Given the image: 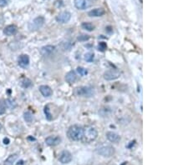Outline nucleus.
Returning a JSON list of instances; mask_svg holds the SVG:
<instances>
[{"mask_svg": "<svg viewBox=\"0 0 188 165\" xmlns=\"http://www.w3.org/2000/svg\"><path fill=\"white\" fill-rule=\"evenodd\" d=\"M75 94L79 97H85V98H91L94 94V90L93 88L90 87H80L75 88Z\"/></svg>", "mask_w": 188, "mask_h": 165, "instance_id": "nucleus-3", "label": "nucleus"}, {"mask_svg": "<svg viewBox=\"0 0 188 165\" xmlns=\"http://www.w3.org/2000/svg\"><path fill=\"white\" fill-rule=\"evenodd\" d=\"M45 143L49 146H56L61 143V139L59 136H50L45 139Z\"/></svg>", "mask_w": 188, "mask_h": 165, "instance_id": "nucleus-10", "label": "nucleus"}, {"mask_svg": "<svg viewBox=\"0 0 188 165\" xmlns=\"http://www.w3.org/2000/svg\"><path fill=\"white\" fill-rule=\"evenodd\" d=\"M96 152L103 157L110 158V157L113 156V154L115 153V148L110 145H103V146L99 147L96 149Z\"/></svg>", "mask_w": 188, "mask_h": 165, "instance_id": "nucleus-4", "label": "nucleus"}, {"mask_svg": "<svg viewBox=\"0 0 188 165\" xmlns=\"http://www.w3.org/2000/svg\"><path fill=\"white\" fill-rule=\"evenodd\" d=\"M1 128H2V125H1V123H0V129H1Z\"/></svg>", "mask_w": 188, "mask_h": 165, "instance_id": "nucleus-32", "label": "nucleus"}, {"mask_svg": "<svg viewBox=\"0 0 188 165\" xmlns=\"http://www.w3.org/2000/svg\"><path fill=\"white\" fill-rule=\"evenodd\" d=\"M18 159V155H17V154H12V155H10V156L5 160L4 165H13L14 162L16 161V159Z\"/></svg>", "mask_w": 188, "mask_h": 165, "instance_id": "nucleus-19", "label": "nucleus"}, {"mask_svg": "<svg viewBox=\"0 0 188 165\" xmlns=\"http://www.w3.org/2000/svg\"><path fill=\"white\" fill-rule=\"evenodd\" d=\"M106 138L108 140L112 143H118L120 140V137L114 132H107Z\"/></svg>", "mask_w": 188, "mask_h": 165, "instance_id": "nucleus-16", "label": "nucleus"}, {"mask_svg": "<svg viewBox=\"0 0 188 165\" xmlns=\"http://www.w3.org/2000/svg\"><path fill=\"white\" fill-rule=\"evenodd\" d=\"M44 111V113H45L46 118H47L48 120H52V119H53V115H52V113H50V108H49V106H45Z\"/></svg>", "mask_w": 188, "mask_h": 165, "instance_id": "nucleus-23", "label": "nucleus"}, {"mask_svg": "<svg viewBox=\"0 0 188 165\" xmlns=\"http://www.w3.org/2000/svg\"><path fill=\"white\" fill-rule=\"evenodd\" d=\"M6 111V105L4 101H0V115L3 114Z\"/></svg>", "mask_w": 188, "mask_h": 165, "instance_id": "nucleus-27", "label": "nucleus"}, {"mask_svg": "<svg viewBox=\"0 0 188 165\" xmlns=\"http://www.w3.org/2000/svg\"><path fill=\"white\" fill-rule=\"evenodd\" d=\"M106 13V10L104 8H94L93 10L89 11L88 13V15L89 17H101L103 15H105Z\"/></svg>", "mask_w": 188, "mask_h": 165, "instance_id": "nucleus-13", "label": "nucleus"}, {"mask_svg": "<svg viewBox=\"0 0 188 165\" xmlns=\"http://www.w3.org/2000/svg\"><path fill=\"white\" fill-rule=\"evenodd\" d=\"M94 54H92V53H87L85 55V61L89 62V63L93 61V60H94Z\"/></svg>", "mask_w": 188, "mask_h": 165, "instance_id": "nucleus-24", "label": "nucleus"}, {"mask_svg": "<svg viewBox=\"0 0 188 165\" xmlns=\"http://www.w3.org/2000/svg\"><path fill=\"white\" fill-rule=\"evenodd\" d=\"M39 91L44 97H50L53 94V90L51 88L47 85H41L39 87Z\"/></svg>", "mask_w": 188, "mask_h": 165, "instance_id": "nucleus-15", "label": "nucleus"}, {"mask_svg": "<svg viewBox=\"0 0 188 165\" xmlns=\"http://www.w3.org/2000/svg\"><path fill=\"white\" fill-rule=\"evenodd\" d=\"M84 134V128L80 125H73L70 126L67 132V136L70 140L80 141L82 139Z\"/></svg>", "mask_w": 188, "mask_h": 165, "instance_id": "nucleus-1", "label": "nucleus"}, {"mask_svg": "<svg viewBox=\"0 0 188 165\" xmlns=\"http://www.w3.org/2000/svg\"><path fill=\"white\" fill-rule=\"evenodd\" d=\"M18 63H19V67L23 68H26L29 65V57L26 54H22L19 57L18 59Z\"/></svg>", "mask_w": 188, "mask_h": 165, "instance_id": "nucleus-11", "label": "nucleus"}, {"mask_svg": "<svg viewBox=\"0 0 188 165\" xmlns=\"http://www.w3.org/2000/svg\"><path fill=\"white\" fill-rule=\"evenodd\" d=\"M93 1H94V0H93Z\"/></svg>", "mask_w": 188, "mask_h": 165, "instance_id": "nucleus-33", "label": "nucleus"}, {"mask_svg": "<svg viewBox=\"0 0 188 165\" xmlns=\"http://www.w3.org/2000/svg\"><path fill=\"white\" fill-rule=\"evenodd\" d=\"M17 165H24V162L23 160H21L20 162H19V164Z\"/></svg>", "mask_w": 188, "mask_h": 165, "instance_id": "nucleus-31", "label": "nucleus"}, {"mask_svg": "<svg viewBox=\"0 0 188 165\" xmlns=\"http://www.w3.org/2000/svg\"><path fill=\"white\" fill-rule=\"evenodd\" d=\"M4 103H5V105H6V108L9 109H15L17 107V103L13 98H7L6 100L4 101Z\"/></svg>", "mask_w": 188, "mask_h": 165, "instance_id": "nucleus-18", "label": "nucleus"}, {"mask_svg": "<svg viewBox=\"0 0 188 165\" xmlns=\"http://www.w3.org/2000/svg\"><path fill=\"white\" fill-rule=\"evenodd\" d=\"M65 80L69 83V84H74L77 80V75L75 73V71H70L66 74L65 76Z\"/></svg>", "mask_w": 188, "mask_h": 165, "instance_id": "nucleus-17", "label": "nucleus"}, {"mask_svg": "<svg viewBox=\"0 0 188 165\" xmlns=\"http://www.w3.org/2000/svg\"><path fill=\"white\" fill-rule=\"evenodd\" d=\"M55 49V46H52V45H47V46H44L42 49H40V54L46 57V56H50Z\"/></svg>", "mask_w": 188, "mask_h": 165, "instance_id": "nucleus-14", "label": "nucleus"}, {"mask_svg": "<svg viewBox=\"0 0 188 165\" xmlns=\"http://www.w3.org/2000/svg\"><path fill=\"white\" fill-rule=\"evenodd\" d=\"M31 85L32 82L30 79H27V78H24V79H23L21 80V86H22L23 88H27L30 87Z\"/></svg>", "mask_w": 188, "mask_h": 165, "instance_id": "nucleus-21", "label": "nucleus"}, {"mask_svg": "<svg viewBox=\"0 0 188 165\" xmlns=\"http://www.w3.org/2000/svg\"><path fill=\"white\" fill-rule=\"evenodd\" d=\"M3 143H4V144H7V145H8V144L9 143V139H8V138H5V139H3Z\"/></svg>", "mask_w": 188, "mask_h": 165, "instance_id": "nucleus-30", "label": "nucleus"}, {"mask_svg": "<svg viewBox=\"0 0 188 165\" xmlns=\"http://www.w3.org/2000/svg\"><path fill=\"white\" fill-rule=\"evenodd\" d=\"M77 39L80 42H85V41H87L89 39V36L86 35V34H81V35H79V37L77 38Z\"/></svg>", "mask_w": 188, "mask_h": 165, "instance_id": "nucleus-28", "label": "nucleus"}, {"mask_svg": "<svg viewBox=\"0 0 188 165\" xmlns=\"http://www.w3.org/2000/svg\"><path fill=\"white\" fill-rule=\"evenodd\" d=\"M77 72H78V73H79L80 76H85V75H87L88 73L87 70L82 67L77 68Z\"/></svg>", "mask_w": 188, "mask_h": 165, "instance_id": "nucleus-25", "label": "nucleus"}, {"mask_svg": "<svg viewBox=\"0 0 188 165\" xmlns=\"http://www.w3.org/2000/svg\"><path fill=\"white\" fill-rule=\"evenodd\" d=\"M82 28L85 30L91 32V31L94 30V26L90 23H83L82 24Z\"/></svg>", "mask_w": 188, "mask_h": 165, "instance_id": "nucleus-20", "label": "nucleus"}, {"mask_svg": "<svg viewBox=\"0 0 188 165\" xmlns=\"http://www.w3.org/2000/svg\"><path fill=\"white\" fill-rule=\"evenodd\" d=\"M24 118L25 121L28 123H32V121L34 120V116L30 112H25L24 113Z\"/></svg>", "mask_w": 188, "mask_h": 165, "instance_id": "nucleus-22", "label": "nucleus"}, {"mask_svg": "<svg viewBox=\"0 0 188 165\" xmlns=\"http://www.w3.org/2000/svg\"><path fill=\"white\" fill-rule=\"evenodd\" d=\"M107 49V44L105 42H100L98 45V50L100 52H104Z\"/></svg>", "mask_w": 188, "mask_h": 165, "instance_id": "nucleus-26", "label": "nucleus"}, {"mask_svg": "<svg viewBox=\"0 0 188 165\" xmlns=\"http://www.w3.org/2000/svg\"><path fill=\"white\" fill-rule=\"evenodd\" d=\"M71 18V14L67 11L60 13L56 17V21L60 24H66L68 23Z\"/></svg>", "mask_w": 188, "mask_h": 165, "instance_id": "nucleus-7", "label": "nucleus"}, {"mask_svg": "<svg viewBox=\"0 0 188 165\" xmlns=\"http://www.w3.org/2000/svg\"><path fill=\"white\" fill-rule=\"evenodd\" d=\"M75 6L80 10H85L91 6V3L88 0H75Z\"/></svg>", "mask_w": 188, "mask_h": 165, "instance_id": "nucleus-8", "label": "nucleus"}, {"mask_svg": "<svg viewBox=\"0 0 188 165\" xmlns=\"http://www.w3.org/2000/svg\"><path fill=\"white\" fill-rule=\"evenodd\" d=\"M18 32V29L15 25H8L3 29V33L6 36H13L16 34Z\"/></svg>", "mask_w": 188, "mask_h": 165, "instance_id": "nucleus-12", "label": "nucleus"}, {"mask_svg": "<svg viewBox=\"0 0 188 165\" xmlns=\"http://www.w3.org/2000/svg\"><path fill=\"white\" fill-rule=\"evenodd\" d=\"M44 24V18L43 17H38V18H34L31 23H29V29L31 31H36L38 30L40 28H42V26Z\"/></svg>", "mask_w": 188, "mask_h": 165, "instance_id": "nucleus-5", "label": "nucleus"}, {"mask_svg": "<svg viewBox=\"0 0 188 165\" xmlns=\"http://www.w3.org/2000/svg\"><path fill=\"white\" fill-rule=\"evenodd\" d=\"M59 160L60 163H62L64 164H69V162H71V160H72V154L69 151L64 150L60 154Z\"/></svg>", "mask_w": 188, "mask_h": 165, "instance_id": "nucleus-9", "label": "nucleus"}, {"mask_svg": "<svg viewBox=\"0 0 188 165\" xmlns=\"http://www.w3.org/2000/svg\"><path fill=\"white\" fill-rule=\"evenodd\" d=\"M120 76V73L118 70L111 69V70H108L104 73V79L106 80H108V81L116 79L119 78Z\"/></svg>", "mask_w": 188, "mask_h": 165, "instance_id": "nucleus-6", "label": "nucleus"}, {"mask_svg": "<svg viewBox=\"0 0 188 165\" xmlns=\"http://www.w3.org/2000/svg\"><path fill=\"white\" fill-rule=\"evenodd\" d=\"M97 136L98 133L95 128L91 126H86L85 128H84V134L81 140L83 141V143H89L97 139Z\"/></svg>", "mask_w": 188, "mask_h": 165, "instance_id": "nucleus-2", "label": "nucleus"}, {"mask_svg": "<svg viewBox=\"0 0 188 165\" xmlns=\"http://www.w3.org/2000/svg\"><path fill=\"white\" fill-rule=\"evenodd\" d=\"M10 0H0V7H5L9 3Z\"/></svg>", "mask_w": 188, "mask_h": 165, "instance_id": "nucleus-29", "label": "nucleus"}]
</instances>
